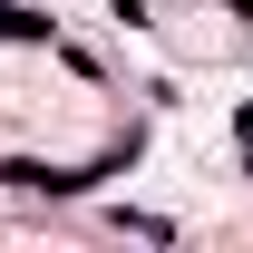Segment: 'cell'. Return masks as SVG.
<instances>
[{"instance_id":"6da1fadb","label":"cell","mask_w":253,"mask_h":253,"mask_svg":"<svg viewBox=\"0 0 253 253\" xmlns=\"http://www.w3.org/2000/svg\"><path fill=\"white\" fill-rule=\"evenodd\" d=\"M234 146H244V175H253V97L234 107Z\"/></svg>"}]
</instances>
